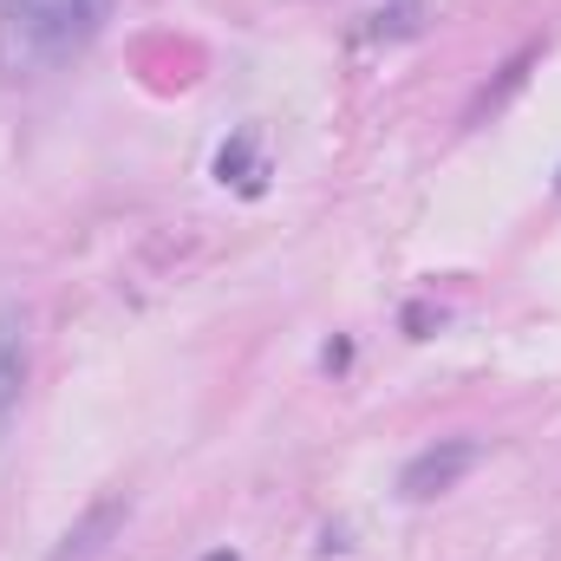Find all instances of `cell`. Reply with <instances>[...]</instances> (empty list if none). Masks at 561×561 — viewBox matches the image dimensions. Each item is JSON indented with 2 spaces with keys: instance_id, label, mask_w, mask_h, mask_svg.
I'll return each mask as SVG.
<instances>
[{
  "instance_id": "cell-1",
  "label": "cell",
  "mask_w": 561,
  "mask_h": 561,
  "mask_svg": "<svg viewBox=\"0 0 561 561\" xmlns=\"http://www.w3.org/2000/svg\"><path fill=\"white\" fill-rule=\"evenodd\" d=\"M112 0H0V79H53L92 53Z\"/></svg>"
},
{
  "instance_id": "cell-6",
  "label": "cell",
  "mask_w": 561,
  "mask_h": 561,
  "mask_svg": "<svg viewBox=\"0 0 561 561\" xmlns=\"http://www.w3.org/2000/svg\"><path fill=\"white\" fill-rule=\"evenodd\" d=\"M249 157H255V138L242 131L236 144H222V157H216V176H222V183H242V190H249V176H242V170H249Z\"/></svg>"
},
{
  "instance_id": "cell-5",
  "label": "cell",
  "mask_w": 561,
  "mask_h": 561,
  "mask_svg": "<svg viewBox=\"0 0 561 561\" xmlns=\"http://www.w3.org/2000/svg\"><path fill=\"white\" fill-rule=\"evenodd\" d=\"M529 59H536V53H516V59L503 66V79L477 92V105H470V125H483V112H496V105H503V99H510V92H516V85L529 79Z\"/></svg>"
},
{
  "instance_id": "cell-3",
  "label": "cell",
  "mask_w": 561,
  "mask_h": 561,
  "mask_svg": "<svg viewBox=\"0 0 561 561\" xmlns=\"http://www.w3.org/2000/svg\"><path fill=\"white\" fill-rule=\"evenodd\" d=\"M26 379H33V307L20 294H7L0 300V437L20 419Z\"/></svg>"
},
{
  "instance_id": "cell-8",
  "label": "cell",
  "mask_w": 561,
  "mask_h": 561,
  "mask_svg": "<svg viewBox=\"0 0 561 561\" xmlns=\"http://www.w3.org/2000/svg\"><path fill=\"white\" fill-rule=\"evenodd\" d=\"M346 359H353V346H346V340H340V346H327V353H320V366H327V373H340V366H346Z\"/></svg>"
},
{
  "instance_id": "cell-7",
  "label": "cell",
  "mask_w": 561,
  "mask_h": 561,
  "mask_svg": "<svg viewBox=\"0 0 561 561\" xmlns=\"http://www.w3.org/2000/svg\"><path fill=\"white\" fill-rule=\"evenodd\" d=\"M373 33H392V39H399V33H419V7L405 0V7H392V13H373Z\"/></svg>"
},
{
  "instance_id": "cell-9",
  "label": "cell",
  "mask_w": 561,
  "mask_h": 561,
  "mask_svg": "<svg viewBox=\"0 0 561 561\" xmlns=\"http://www.w3.org/2000/svg\"><path fill=\"white\" fill-rule=\"evenodd\" d=\"M196 561H242L236 549H209V556H196Z\"/></svg>"
},
{
  "instance_id": "cell-4",
  "label": "cell",
  "mask_w": 561,
  "mask_h": 561,
  "mask_svg": "<svg viewBox=\"0 0 561 561\" xmlns=\"http://www.w3.org/2000/svg\"><path fill=\"white\" fill-rule=\"evenodd\" d=\"M125 523H131V496H125V490H105V496H92V503L66 523V536L53 542L46 561H99L118 536H125Z\"/></svg>"
},
{
  "instance_id": "cell-2",
  "label": "cell",
  "mask_w": 561,
  "mask_h": 561,
  "mask_svg": "<svg viewBox=\"0 0 561 561\" xmlns=\"http://www.w3.org/2000/svg\"><path fill=\"white\" fill-rule=\"evenodd\" d=\"M477 457H483V444H477V437H437V444H424L419 457L399 470V496H405V503L450 496V490L477 470Z\"/></svg>"
}]
</instances>
